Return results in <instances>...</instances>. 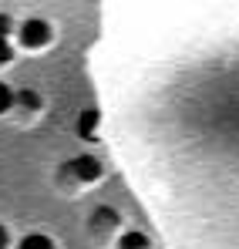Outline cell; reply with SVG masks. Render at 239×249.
<instances>
[{
	"mask_svg": "<svg viewBox=\"0 0 239 249\" xmlns=\"http://www.w3.org/2000/svg\"><path fill=\"white\" fill-rule=\"evenodd\" d=\"M20 41L27 44V47H44V44L51 41V27L44 24V20H24L20 24Z\"/></svg>",
	"mask_w": 239,
	"mask_h": 249,
	"instance_id": "6da1fadb",
	"label": "cell"
},
{
	"mask_svg": "<svg viewBox=\"0 0 239 249\" xmlns=\"http://www.w3.org/2000/svg\"><path fill=\"white\" fill-rule=\"evenodd\" d=\"M71 172L78 175L81 182H94V178L101 175V162H98L94 155H78V159L71 162Z\"/></svg>",
	"mask_w": 239,
	"mask_h": 249,
	"instance_id": "7a4b0ae2",
	"label": "cell"
},
{
	"mask_svg": "<svg viewBox=\"0 0 239 249\" xmlns=\"http://www.w3.org/2000/svg\"><path fill=\"white\" fill-rule=\"evenodd\" d=\"M98 124H101V115H98V108H84V111H81V118H78L81 138H94Z\"/></svg>",
	"mask_w": 239,
	"mask_h": 249,
	"instance_id": "3957f363",
	"label": "cell"
},
{
	"mask_svg": "<svg viewBox=\"0 0 239 249\" xmlns=\"http://www.w3.org/2000/svg\"><path fill=\"white\" fill-rule=\"evenodd\" d=\"M17 249H54V243H51L47 236H40V232H31V236L20 239V246H17Z\"/></svg>",
	"mask_w": 239,
	"mask_h": 249,
	"instance_id": "277c9868",
	"label": "cell"
},
{
	"mask_svg": "<svg viewBox=\"0 0 239 249\" xmlns=\"http://www.w3.org/2000/svg\"><path fill=\"white\" fill-rule=\"evenodd\" d=\"M121 249H148V243H145L142 232H128V236L121 239Z\"/></svg>",
	"mask_w": 239,
	"mask_h": 249,
	"instance_id": "5b68a950",
	"label": "cell"
},
{
	"mask_svg": "<svg viewBox=\"0 0 239 249\" xmlns=\"http://www.w3.org/2000/svg\"><path fill=\"white\" fill-rule=\"evenodd\" d=\"M17 101H20L24 108H37V105H40L37 91H17Z\"/></svg>",
	"mask_w": 239,
	"mask_h": 249,
	"instance_id": "8992f818",
	"label": "cell"
},
{
	"mask_svg": "<svg viewBox=\"0 0 239 249\" xmlns=\"http://www.w3.org/2000/svg\"><path fill=\"white\" fill-rule=\"evenodd\" d=\"M10 105H14V91H10L7 84L0 81V115H3V111H7Z\"/></svg>",
	"mask_w": 239,
	"mask_h": 249,
	"instance_id": "52a82bcc",
	"label": "cell"
},
{
	"mask_svg": "<svg viewBox=\"0 0 239 249\" xmlns=\"http://www.w3.org/2000/svg\"><path fill=\"white\" fill-rule=\"evenodd\" d=\"M10 57H14V51H10V41H7V37H0V64H7Z\"/></svg>",
	"mask_w": 239,
	"mask_h": 249,
	"instance_id": "ba28073f",
	"label": "cell"
},
{
	"mask_svg": "<svg viewBox=\"0 0 239 249\" xmlns=\"http://www.w3.org/2000/svg\"><path fill=\"white\" fill-rule=\"evenodd\" d=\"M10 31H14V20H10L7 14H0V37H7Z\"/></svg>",
	"mask_w": 239,
	"mask_h": 249,
	"instance_id": "9c48e42d",
	"label": "cell"
},
{
	"mask_svg": "<svg viewBox=\"0 0 239 249\" xmlns=\"http://www.w3.org/2000/svg\"><path fill=\"white\" fill-rule=\"evenodd\" d=\"M7 246H10V236H7V229L0 226V249H7Z\"/></svg>",
	"mask_w": 239,
	"mask_h": 249,
	"instance_id": "30bf717a",
	"label": "cell"
}]
</instances>
